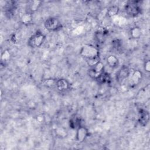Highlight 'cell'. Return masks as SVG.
<instances>
[{"mask_svg": "<svg viewBox=\"0 0 150 150\" xmlns=\"http://www.w3.org/2000/svg\"><path fill=\"white\" fill-rule=\"evenodd\" d=\"M142 78V72L140 71L139 70H135L131 79L129 80V85L132 87V86H135L136 85H137L139 83V82L141 81Z\"/></svg>", "mask_w": 150, "mask_h": 150, "instance_id": "10", "label": "cell"}, {"mask_svg": "<svg viewBox=\"0 0 150 150\" xmlns=\"http://www.w3.org/2000/svg\"><path fill=\"white\" fill-rule=\"evenodd\" d=\"M10 58V53L8 50H5L1 54V62H6Z\"/></svg>", "mask_w": 150, "mask_h": 150, "instance_id": "19", "label": "cell"}, {"mask_svg": "<svg viewBox=\"0 0 150 150\" xmlns=\"http://www.w3.org/2000/svg\"><path fill=\"white\" fill-rule=\"evenodd\" d=\"M80 56L86 60L95 59L99 57L98 49L91 45H83L80 50Z\"/></svg>", "mask_w": 150, "mask_h": 150, "instance_id": "1", "label": "cell"}, {"mask_svg": "<svg viewBox=\"0 0 150 150\" xmlns=\"http://www.w3.org/2000/svg\"><path fill=\"white\" fill-rule=\"evenodd\" d=\"M45 28L50 32L57 31L62 29V25L61 22L56 18L50 17L47 18L44 23Z\"/></svg>", "mask_w": 150, "mask_h": 150, "instance_id": "4", "label": "cell"}, {"mask_svg": "<svg viewBox=\"0 0 150 150\" xmlns=\"http://www.w3.org/2000/svg\"><path fill=\"white\" fill-rule=\"evenodd\" d=\"M88 135V130L87 128L81 125L76 129V140L78 142H83Z\"/></svg>", "mask_w": 150, "mask_h": 150, "instance_id": "6", "label": "cell"}, {"mask_svg": "<svg viewBox=\"0 0 150 150\" xmlns=\"http://www.w3.org/2000/svg\"><path fill=\"white\" fill-rule=\"evenodd\" d=\"M149 120V114L144 109H140L138 112V122L142 127H145Z\"/></svg>", "mask_w": 150, "mask_h": 150, "instance_id": "7", "label": "cell"}, {"mask_svg": "<svg viewBox=\"0 0 150 150\" xmlns=\"http://www.w3.org/2000/svg\"><path fill=\"white\" fill-rule=\"evenodd\" d=\"M107 62L109 67L111 68H115L119 63L118 58L114 55L109 56L107 59Z\"/></svg>", "mask_w": 150, "mask_h": 150, "instance_id": "14", "label": "cell"}, {"mask_svg": "<svg viewBox=\"0 0 150 150\" xmlns=\"http://www.w3.org/2000/svg\"><path fill=\"white\" fill-rule=\"evenodd\" d=\"M144 68L145 71H146L147 73H149L150 71V62L149 60L145 61L144 64Z\"/></svg>", "mask_w": 150, "mask_h": 150, "instance_id": "22", "label": "cell"}, {"mask_svg": "<svg viewBox=\"0 0 150 150\" xmlns=\"http://www.w3.org/2000/svg\"><path fill=\"white\" fill-rule=\"evenodd\" d=\"M104 64L101 62H99L95 66L91 67L88 70V75L91 78L96 80L101 73L104 71Z\"/></svg>", "mask_w": 150, "mask_h": 150, "instance_id": "5", "label": "cell"}, {"mask_svg": "<svg viewBox=\"0 0 150 150\" xmlns=\"http://www.w3.org/2000/svg\"><path fill=\"white\" fill-rule=\"evenodd\" d=\"M32 19V15L31 12H28L23 14L21 17V21L24 24H29Z\"/></svg>", "mask_w": 150, "mask_h": 150, "instance_id": "18", "label": "cell"}, {"mask_svg": "<svg viewBox=\"0 0 150 150\" xmlns=\"http://www.w3.org/2000/svg\"><path fill=\"white\" fill-rule=\"evenodd\" d=\"M46 36L41 32L37 31L28 40V45L32 48L40 47L44 43Z\"/></svg>", "mask_w": 150, "mask_h": 150, "instance_id": "3", "label": "cell"}, {"mask_svg": "<svg viewBox=\"0 0 150 150\" xmlns=\"http://www.w3.org/2000/svg\"><path fill=\"white\" fill-rule=\"evenodd\" d=\"M130 74V70L128 66H122L116 74V79L118 81L120 82L126 79Z\"/></svg>", "mask_w": 150, "mask_h": 150, "instance_id": "8", "label": "cell"}, {"mask_svg": "<svg viewBox=\"0 0 150 150\" xmlns=\"http://www.w3.org/2000/svg\"><path fill=\"white\" fill-rule=\"evenodd\" d=\"M70 127L72 129H77L81 125V120L79 117L74 115L69 120Z\"/></svg>", "mask_w": 150, "mask_h": 150, "instance_id": "12", "label": "cell"}, {"mask_svg": "<svg viewBox=\"0 0 150 150\" xmlns=\"http://www.w3.org/2000/svg\"><path fill=\"white\" fill-rule=\"evenodd\" d=\"M140 1H128L125 6V11L126 13L131 17H135L141 13V8Z\"/></svg>", "mask_w": 150, "mask_h": 150, "instance_id": "2", "label": "cell"}, {"mask_svg": "<svg viewBox=\"0 0 150 150\" xmlns=\"http://www.w3.org/2000/svg\"><path fill=\"white\" fill-rule=\"evenodd\" d=\"M119 7L117 6H112L110 7L107 11V15L109 17H112L118 14L119 12Z\"/></svg>", "mask_w": 150, "mask_h": 150, "instance_id": "17", "label": "cell"}, {"mask_svg": "<svg viewBox=\"0 0 150 150\" xmlns=\"http://www.w3.org/2000/svg\"><path fill=\"white\" fill-rule=\"evenodd\" d=\"M96 80L99 84H108L111 81V77L108 73L104 71L96 79Z\"/></svg>", "mask_w": 150, "mask_h": 150, "instance_id": "11", "label": "cell"}, {"mask_svg": "<svg viewBox=\"0 0 150 150\" xmlns=\"http://www.w3.org/2000/svg\"><path fill=\"white\" fill-rule=\"evenodd\" d=\"M107 34V32L105 29L98 30L95 33V38L96 40L98 43H103L104 41V39Z\"/></svg>", "mask_w": 150, "mask_h": 150, "instance_id": "13", "label": "cell"}, {"mask_svg": "<svg viewBox=\"0 0 150 150\" xmlns=\"http://www.w3.org/2000/svg\"><path fill=\"white\" fill-rule=\"evenodd\" d=\"M56 80H53V79H47L45 81V84L47 85V86H50L52 87L53 86H56Z\"/></svg>", "mask_w": 150, "mask_h": 150, "instance_id": "21", "label": "cell"}, {"mask_svg": "<svg viewBox=\"0 0 150 150\" xmlns=\"http://www.w3.org/2000/svg\"><path fill=\"white\" fill-rule=\"evenodd\" d=\"M41 4H42V1H30V4L29 5V10L31 12H35L38 9L39 6L41 5Z\"/></svg>", "mask_w": 150, "mask_h": 150, "instance_id": "16", "label": "cell"}, {"mask_svg": "<svg viewBox=\"0 0 150 150\" xmlns=\"http://www.w3.org/2000/svg\"><path fill=\"white\" fill-rule=\"evenodd\" d=\"M141 34H142V31H141V29L139 27L135 26L131 29L130 35H131V36L132 37V38L138 39L141 37Z\"/></svg>", "mask_w": 150, "mask_h": 150, "instance_id": "15", "label": "cell"}, {"mask_svg": "<svg viewBox=\"0 0 150 150\" xmlns=\"http://www.w3.org/2000/svg\"><path fill=\"white\" fill-rule=\"evenodd\" d=\"M112 46L116 50H119L122 46V42L119 39H114L112 41Z\"/></svg>", "mask_w": 150, "mask_h": 150, "instance_id": "20", "label": "cell"}, {"mask_svg": "<svg viewBox=\"0 0 150 150\" xmlns=\"http://www.w3.org/2000/svg\"><path fill=\"white\" fill-rule=\"evenodd\" d=\"M56 87L59 91L63 92L67 90L69 88L70 83L67 80L62 78L56 80Z\"/></svg>", "mask_w": 150, "mask_h": 150, "instance_id": "9", "label": "cell"}]
</instances>
